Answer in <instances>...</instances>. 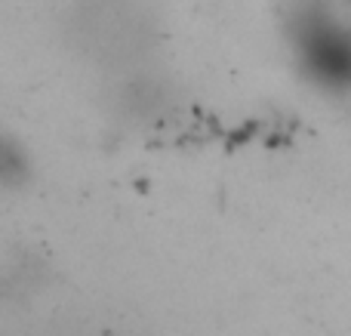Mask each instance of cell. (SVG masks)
Returning a JSON list of instances; mask_svg holds the SVG:
<instances>
[{
  "label": "cell",
  "instance_id": "1",
  "mask_svg": "<svg viewBox=\"0 0 351 336\" xmlns=\"http://www.w3.org/2000/svg\"><path fill=\"white\" fill-rule=\"evenodd\" d=\"M293 47L317 86L336 93L351 90V31L330 16L327 6H299Z\"/></svg>",
  "mask_w": 351,
  "mask_h": 336
},
{
  "label": "cell",
  "instance_id": "2",
  "mask_svg": "<svg viewBox=\"0 0 351 336\" xmlns=\"http://www.w3.org/2000/svg\"><path fill=\"white\" fill-rule=\"evenodd\" d=\"M3 158H0V176H3L6 189H19L31 179V164H28V154L25 148H19L12 139L3 142Z\"/></svg>",
  "mask_w": 351,
  "mask_h": 336
}]
</instances>
